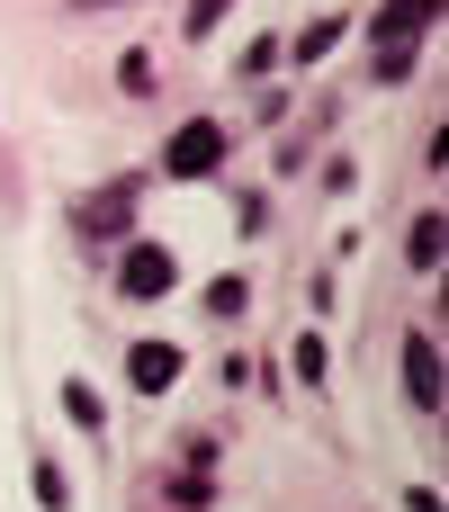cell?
<instances>
[{
  "mask_svg": "<svg viewBox=\"0 0 449 512\" xmlns=\"http://www.w3.org/2000/svg\"><path fill=\"white\" fill-rule=\"evenodd\" d=\"M432 18H441V0H387V9L369 18V36H378V63H369V72H378V81H405V72H414V36H423Z\"/></svg>",
  "mask_w": 449,
  "mask_h": 512,
  "instance_id": "6da1fadb",
  "label": "cell"
},
{
  "mask_svg": "<svg viewBox=\"0 0 449 512\" xmlns=\"http://www.w3.org/2000/svg\"><path fill=\"white\" fill-rule=\"evenodd\" d=\"M216 162H225V126H216V117H189V126L171 135V153H162L171 180H207Z\"/></svg>",
  "mask_w": 449,
  "mask_h": 512,
  "instance_id": "7a4b0ae2",
  "label": "cell"
},
{
  "mask_svg": "<svg viewBox=\"0 0 449 512\" xmlns=\"http://www.w3.org/2000/svg\"><path fill=\"white\" fill-rule=\"evenodd\" d=\"M171 279H180V270H171V252H162V243H135V252H126V270H117V288H126V297H171Z\"/></svg>",
  "mask_w": 449,
  "mask_h": 512,
  "instance_id": "3957f363",
  "label": "cell"
},
{
  "mask_svg": "<svg viewBox=\"0 0 449 512\" xmlns=\"http://www.w3.org/2000/svg\"><path fill=\"white\" fill-rule=\"evenodd\" d=\"M405 387H414V405H423V414H441V342H432V333H414V342H405Z\"/></svg>",
  "mask_w": 449,
  "mask_h": 512,
  "instance_id": "277c9868",
  "label": "cell"
},
{
  "mask_svg": "<svg viewBox=\"0 0 449 512\" xmlns=\"http://www.w3.org/2000/svg\"><path fill=\"white\" fill-rule=\"evenodd\" d=\"M126 378H135L144 396H162V387L180 378V351H171V342H135V351H126Z\"/></svg>",
  "mask_w": 449,
  "mask_h": 512,
  "instance_id": "5b68a950",
  "label": "cell"
},
{
  "mask_svg": "<svg viewBox=\"0 0 449 512\" xmlns=\"http://www.w3.org/2000/svg\"><path fill=\"white\" fill-rule=\"evenodd\" d=\"M126 207H135V189L117 180L108 198H81V225H90V234H126Z\"/></svg>",
  "mask_w": 449,
  "mask_h": 512,
  "instance_id": "8992f818",
  "label": "cell"
},
{
  "mask_svg": "<svg viewBox=\"0 0 449 512\" xmlns=\"http://www.w3.org/2000/svg\"><path fill=\"white\" fill-rule=\"evenodd\" d=\"M441 216H414V234H405V252H414V270H441Z\"/></svg>",
  "mask_w": 449,
  "mask_h": 512,
  "instance_id": "52a82bcc",
  "label": "cell"
},
{
  "mask_svg": "<svg viewBox=\"0 0 449 512\" xmlns=\"http://www.w3.org/2000/svg\"><path fill=\"white\" fill-rule=\"evenodd\" d=\"M333 45H342V18H333V9H324V18H315V27H306V36H297V63H324V54H333Z\"/></svg>",
  "mask_w": 449,
  "mask_h": 512,
  "instance_id": "ba28073f",
  "label": "cell"
},
{
  "mask_svg": "<svg viewBox=\"0 0 449 512\" xmlns=\"http://www.w3.org/2000/svg\"><path fill=\"white\" fill-rule=\"evenodd\" d=\"M36 504L63 512V468H54V459H36Z\"/></svg>",
  "mask_w": 449,
  "mask_h": 512,
  "instance_id": "9c48e42d",
  "label": "cell"
},
{
  "mask_svg": "<svg viewBox=\"0 0 449 512\" xmlns=\"http://www.w3.org/2000/svg\"><path fill=\"white\" fill-rule=\"evenodd\" d=\"M297 378H306V387L324 378V333H306V342H297Z\"/></svg>",
  "mask_w": 449,
  "mask_h": 512,
  "instance_id": "30bf717a",
  "label": "cell"
},
{
  "mask_svg": "<svg viewBox=\"0 0 449 512\" xmlns=\"http://www.w3.org/2000/svg\"><path fill=\"white\" fill-rule=\"evenodd\" d=\"M63 414H72V423H90V432H99V396H90V387H63Z\"/></svg>",
  "mask_w": 449,
  "mask_h": 512,
  "instance_id": "8fae6325",
  "label": "cell"
},
{
  "mask_svg": "<svg viewBox=\"0 0 449 512\" xmlns=\"http://www.w3.org/2000/svg\"><path fill=\"white\" fill-rule=\"evenodd\" d=\"M216 18H225V0H189V36H207Z\"/></svg>",
  "mask_w": 449,
  "mask_h": 512,
  "instance_id": "7c38bea8",
  "label": "cell"
},
{
  "mask_svg": "<svg viewBox=\"0 0 449 512\" xmlns=\"http://www.w3.org/2000/svg\"><path fill=\"white\" fill-rule=\"evenodd\" d=\"M90 9H99V0H90Z\"/></svg>",
  "mask_w": 449,
  "mask_h": 512,
  "instance_id": "4fadbf2b",
  "label": "cell"
}]
</instances>
